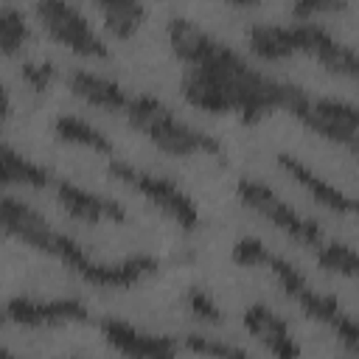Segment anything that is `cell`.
Masks as SVG:
<instances>
[{
  "instance_id": "4dcf8cb0",
  "label": "cell",
  "mask_w": 359,
  "mask_h": 359,
  "mask_svg": "<svg viewBox=\"0 0 359 359\" xmlns=\"http://www.w3.org/2000/svg\"><path fill=\"white\" fill-rule=\"evenodd\" d=\"M3 320H8V317H6V309H0V323H3Z\"/></svg>"
},
{
  "instance_id": "3957f363",
  "label": "cell",
  "mask_w": 359,
  "mask_h": 359,
  "mask_svg": "<svg viewBox=\"0 0 359 359\" xmlns=\"http://www.w3.org/2000/svg\"><path fill=\"white\" fill-rule=\"evenodd\" d=\"M36 14L45 20L48 31H50L59 42L70 45V48L79 50V53L107 56V45H104L101 36L90 28L87 17H84L76 6L50 0V3H39V6H36Z\"/></svg>"
},
{
  "instance_id": "d6986e66",
  "label": "cell",
  "mask_w": 359,
  "mask_h": 359,
  "mask_svg": "<svg viewBox=\"0 0 359 359\" xmlns=\"http://www.w3.org/2000/svg\"><path fill=\"white\" fill-rule=\"evenodd\" d=\"M317 261H320V266H325L331 272H339V275H356V269H359L356 252L351 247H345V244H325V247H320Z\"/></svg>"
},
{
  "instance_id": "f1b7e54d",
  "label": "cell",
  "mask_w": 359,
  "mask_h": 359,
  "mask_svg": "<svg viewBox=\"0 0 359 359\" xmlns=\"http://www.w3.org/2000/svg\"><path fill=\"white\" fill-rule=\"evenodd\" d=\"M8 107H11V104H8V95H6V90L0 87V118L8 115Z\"/></svg>"
},
{
  "instance_id": "5b68a950",
  "label": "cell",
  "mask_w": 359,
  "mask_h": 359,
  "mask_svg": "<svg viewBox=\"0 0 359 359\" xmlns=\"http://www.w3.org/2000/svg\"><path fill=\"white\" fill-rule=\"evenodd\" d=\"M104 334L129 359H174V353H177L174 339L143 334L123 320H104Z\"/></svg>"
},
{
  "instance_id": "9c48e42d",
  "label": "cell",
  "mask_w": 359,
  "mask_h": 359,
  "mask_svg": "<svg viewBox=\"0 0 359 359\" xmlns=\"http://www.w3.org/2000/svg\"><path fill=\"white\" fill-rule=\"evenodd\" d=\"M59 199H62V205L76 219H84V222H98L101 216H109L115 222H123V216H126L118 202L104 199V196H95L90 191H81L73 182H59Z\"/></svg>"
},
{
  "instance_id": "d4e9b609",
  "label": "cell",
  "mask_w": 359,
  "mask_h": 359,
  "mask_svg": "<svg viewBox=\"0 0 359 359\" xmlns=\"http://www.w3.org/2000/svg\"><path fill=\"white\" fill-rule=\"evenodd\" d=\"M22 76L34 90H45L53 79V65L50 62H25L22 65Z\"/></svg>"
},
{
  "instance_id": "9a60e30c",
  "label": "cell",
  "mask_w": 359,
  "mask_h": 359,
  "mask_svg": "<svg viewBox=\"0 0 359 359\" xmlns=\"http://www.w3.org/2000/svg\"><path fill=\"white\" fill-rule=\"evenodd\" d=\"M56 135L65 137V140H73V143H84L95 151H104V154H112V143L90 123H84L81 118H73V115H62L56 118Z\"/></svg>"
},
{
  "instance_id": "8992f818",
  "label": "cell",
  "mask_w": 359,
  "mask_h": 359,
  "mask_svg": "<svg viewBox=\"0 0 359 359\" xmlns=\"http://www.w3.org/2000/svg\"><path fill=\"white\" fill-rule=\"evenodd\" d=\"M6 317L20 323V325H48V323H62V320H87V309L79 300H48V303H34L25 297H14L6 306Z\"/></svg>"
},
{
  "instance_id": "44dd1931",
  "label": "cell",
  "mask_w": 359,
  "mask_h": 359,
  "mask_svg": "<svg viewBox=\"0 0 359 359\" xmlns=\"http://www.w3.org/2000/svg\"><path fill=\"white\" fill-rule=\"evenodd\" d=\"M278 278H280V283H283V289L289 292V294H294L297 297V292H303L306 289V280H303V275L289 264V261H283V258H278V255H266V261H264Z\"/></svg>"
},
{
  "instance_id": "1f68e13d",
  "label": "cell",
  "mask_w": 359,
  "mask_h": 359,
  "mask_svg": "<svg viewBox=\"0 0 359 359\" xmlns=\"http://www.w3.org/2000/svg\"><path fill=\"white\" fill-rule=\"evenodd\" d=\"M70 359H79V356H70Z\"/></svg>"
},
{
  "instance_id": "603a6c76",
  "label": "cell",
  "mask_w": 359,
  "mask_h": 359,
  "mask_svg": "<svg viewBox=\"0 0 359 359\" xmlns=\"http://www.w3.org/2000/svg\"><path fill=\"white\" fill-rule=\"evenodd\" d=\"M266 255H269V250H266L258 238H241V241H236V247H233V261L241 264V266L264 264Z\"/></svg>"
},
{
  "instance_id": "cb8c5ba5",
  "label": "cell",
  "mask_w": 359,
  "mask_h": 359,
  "mask_svg": "<svg viewBox=\"0 0 359 359\" xmlns=\"http://www.w3.org/2000/svg\"><path fill=\"white\" fill-rule=\"evenodd\" d=\"M188 303H191V309H194L196 317H202V320H208V323H219V320H222L219 306L208 297V292H202V289H191V292H188Z\"/></svg>"
},
{
  "instance_id": "484cf974",
  "label": "cell",
  "mask_w": 359,
  "mask_h": 359,
  "mask_svg": "<svg viewBox=\"0 0 359 359\" xmlns=\"http://www.w3.org/2000/svg\"><path fill=\"white\" fill-rule=\"evenodd\" d=\"M331 328L337 331V337L345 342L348 351H356V345H359V328H356V323H353L348 314H342Z\"/></svg>"
},
{
  "instance_id": "4316f807",
  "label": "cell",
  "mask_w": 359,
  "mask_h": 359,
  "mask_svg": "<svg viewBox=\"0 0 359 359\" xmlns=\"http://www.w3.org/2000/svg\"><path fill=\"white\" fill-rule=\"evenodd\" d=\"M323 8H345V3H339V0H303V3L292 6L294 14H314V11H323Z\"/></svg>"
},
{
  "instance_id": "8fae6325",
  "label": "cell",
  "mask_w": 359,
  "mask_h": 359,
  "mask_svg": "<svg viewBox=\"0 0 359 359\" xmlns=\"http://www.w3.org/2000/svg\"><path fill=\"white\" fill-rule=\"evenodd\" d=\"M70 87H73L81 98H87L90 104H95V107H107V109H126V107H129L126 93H123L115 81L101 79V76H95V73H87V70H76V73L70 76Z\"/></svg>"
},
{
  "instance_id": "7c38bea8",
  "label": "cell",
  "mask_w": 359,
  "mask_h": 359,
  "mask_svg": "<svg viewBox=\"0 0 359 359\" xmlns=\"http://www.w3.org/2000/svg\"><path fill=\"white\" fill-rule=\"evenodd\" d=\"M250 45L264 59H283L292 50H297L292 25H252L250 28Z\"/></svg>"
},
{
  "instance_id": "ac0fdd59",
  "label": "cell",
  "mask_w": 359,
  "mask_h": 359,
  "mask_svg": "<svg viewBox=\"0 0 359 359\" xmlns=\"http://www.w3.org/2000/svg\"><path fill=\"white\" fill-rule=\"evenodd\" d=\"M297 300H300V306L306 309L309 317L323 320V323H328V325H334V323L345 314L334 297H328V294H317V292H311V289L297 292Z\"/></svg>"
},
{
  "instance_id": "e0dca14e",
  "label": "cell",
  "mask_w": 359,
  "mask_h": 359,
  "mask_svg": "<svg viewBox=\"0 0 359 359\" xmlns=\"http://www.w3.org/2000/svg\"><path fill=\"white\" fill-rule=\"evenodd\" d=\"M311 112L320 115V118H325V121H331V123H337V126H342V129H348V132H356L359 129V109L353 104H348V101H339V98H317L311 104Z\"/></svg>"
},
{
  "instance_id": "6da1fadb",
  "label": "cell",
  "mask_w": 359,
  "mask_h": 359,
  "mask_svg": "<svg viewBox=\"0 0 359 359\" xmlns=\"http://www.w3.org/2000/svg\"><path fill=\"white\" fill-rule=\"evenodd\" d=\"M129 121L143 129L160 149L171 151V154H191V151H210L219 154V143L210 135H202L196 129H191L188 123L177 121L174 112L154 95H137L129 101Z\"/></svg>"
},
{
  "instance_id": "2e32d148",
  "label": "cell",
  "mask_w": 359,
  "mask_h": 359,
  "mask_svg": "<svg viewBox=\"0 0 359 359\" xmlns=\"http://www.w3.org/2000/svg\"><path fill=\"white\" fill-rule=\"evenodd\" d=\"M101 11H104V20H107V28L118 36H129L140 17L146 14V8L140 3H132V0H112V3H101Z\"/></svg>"
},
{
  "instance_id": "7402d4cb",
  "label": "cell",
  "mask_w": 359,
  "mask_h": 359,
  "mask_svg": "<svg viewBox=\"0 0 359 359\" xmlns=\"http://www.w3.org/2000/svg\"><path fill=\"white\" fill-rule=\"evenodd\" d=\"M0 36L11 39V42H22L28 36V25H25V17L20 8L14 6H0Z\"/></svg>"
},
{
  "instance_id": "4fadbf2b",
  "label": "cell",
  "mask_w": 359,
  "mask_h": 359,
  "mask_svg": "<svg viewBox=\"0 0 359 359\" xmlns=\"http://www.w3.org/2000/svg\"><path fill=\"white\" fill-rule=\"evenodd\" d=\"M0 182H6V185H8V182H25V185L42 188V185L50 182V174H48L45 168L28 163L25 157H20V154H17L11 146H6L3 137H0Z\"/></svg>"
},
{
  "instance_id": "30bf717a",
  "label": "cell",
  "mask_w": 359,
  "mask_h": 359,
  "mask_svg": "<svg viewBox=\"0 0 359 359\" xmlns=\"http://www.w3.org/2000/svg\"><path fill=\"white\" fill-rule=\"evenodd\" d=\"M278 163L292 174V180H297L317 202H323V205H328V208H334V210H342V213H351L353 210V199L351 196H345L339 188H334V185H328L323 177H317L314 171H309L300 160H294V157H289V154H278Z\"/></svg>"
},
{
  "instance_id": "5bb4252c",
  "label": "cell",
  "mask_w": 359,
  "mask_h": 359,
  "mask_svg": "<svg viewBox=\"0 0 359 359\" xmlns=\"http://www.w3.org/2000/svg\"><path fill=\"white\" fill-rule=\"evenodd\" d=\"M185 95L191 104L202 107V109H213V112H224L230 109V101L227 95L222 93V87L202 70L191 67V73L185 76Z\"/></svg>"
},
{
  "instance_id": "277c9868",
  "label": "cell",
  "mask_w": 359,
  "mask_h": 359,
  "mask_svg": "<svg viewBox=\"0 0 359 359\" xmlns=\"http://www.w3.org/2000/svg\"><path fill=\"white\" fill-rule=\"evenodd\" d=\"M238 194H241V199L250 205V208H255L258 213H264L266 219H272L280 230H286L289 236H294V238H300V241H306V244H320V227L314 224V222H309V219H303V216H297L275 191H269L266 185H261V182H255V180H241L238 182Z\"/></svg>"
},
{
  "instance_id": "f546056e",
  "label": "cell",
  "mask_w": 359,
  "mask_h": 359,
  "mask_svg": "<svg viewBox=\"0 0 359 359\" xmlns=\"http://www.w3.org/2000/svg\"><path fill=\"white\" fill-rule=\"evenodd\" d=\"M0 359H14V356H11V353H8V351L0 345Z\"/></svg>"
},
{
  "instance_id": "52a82bcc",
  "label": "cell",
  "mask_w": 359,
  "mask_h": 359,
  "mask_svg": "<svg viewBox=\"0 0 359 359\" xmlns=\"http://www.w3.org/2000/svg\"><path fill=\"white\" fill-rule=\"evenodd\" d=\"M244 325L247 331L261 337V342L275 353V359H300V348L292 339L286 323L266 306H250L244 311Z\"/></svg>"
},
{
  "instance_id": "ffe728a7",
  "label": "cell",
  "mask_w": 359,
  "mask_h": 359,
  "mask_svg": "<svg viewBox=\"0 0 359 359\" xmlns=\"http://www.w3.org/2000/svg\"><path fill=\"white\" fill-rule=\"evenodd\" d=\"M185 348H191L196 353H205L210 359H247L244 351H238L233 345H224V342H216V339H208V337H199V334H188Z\"/></svg>"
},
{
  "instance_id": "ba28073f",
  "label": "cell",
  "mask_w": 359,
  "mask_h": 359,
  "mask_svg": "<svg viewBox=\"0 0 359 359\" xmlns=\"http://www.w3.org/2000/svg\"><path fill=\"white\" fill-rule=\"evenodd\" d=\"M154 269H157V261L151 255H135V258H126L123 264H112V266L109 264H93V261H84L76 266V272L84 280L98 283V286H129Z\"/></svg>"
},
{
  "instance_id": "7a4b0ae2",
  "label": "cell",
  "mask_w": 359,
  "mask_h": 359,
  "mask_svg": "<svg viewBox=\"0 0 359 359\" xmlns=\"http://www.w3.org/2000/svg\"><path fill=\"white\" fill-rule=\"evenodd\" d=\"M109 171H112L118 180H123V182H129L132 188H137V191H140L143 196H149L151 202H157L163 210H168L182 227L191 230V227L196 224V219H199L196 205H194L171 180L143 174V171H137V168H132V165H126V163H121V160H112V163H109Z\"/></svg>"
},
{
  "instance_id": "83f0119b",
  "label": "cell",
  "mask_w": 359,
  "mask_h": 359,
  "mask_svg": "<svg viewBox=\"0 0 359 359\" xmlns=\"http://www.w3.org/2000/svg\"><path fill=\"white\" fill-rule=\"evenodd\" d=\"M20 45L17 42H11V39H6V36H0V53H14Z\"/></svg>"
}]
</instances>
